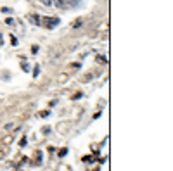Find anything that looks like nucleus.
Here are the masks:
<instances>
[{
	"instance_id": "1",
	"label": "nucleus",
	"mask_w": 173,
	"mask_h": 171,
	"mask_svg": "<svg viewBox=\"0 0 173 171\" xmlns=\"http://www.w3.org/2000/svg\"><path fill=\"white\" fill-rule=\"evenodd\" d=\"M52 5H55L57 9H64V0H52Z\"/></svg>"
},
{
	"instance_id": "2",
	"label": "nucleus",
	"mask_w": 173,
	"mask_h": 171,
	"mask_svg": "<svg viewBox=\"0 0 173 171\" xmlns=\"http://www.w3.org/2000/svg\"><path fill=\"white\" fill-rule=\"evenodd\" d=\"M40 2H42L45 7H50V5H52V0H40Z\"/></svg>"
},
{
	"instance_id": "3",
	"label": "nucleus",
	"mask_w": 173,
	"mask_h": 171,
	"mask_svg": "<svg viewBox=\"0 0 173 171\" xmlns=\"http://www.w3.org/2000/svg\"><path fill=\"white\" fill-rule=\"evenodd\" d=\"M68 78H69L68 75H66V76H64V75H62V76H59V83H64V81H68Z\"/></svg>"
},
{
	"instance_id": "4",
	"label": "nucleus",
	"mask_w": 173,
	"mask_h": 171,
	"mask_svg": "<svg viewBox=\"0 0 173 171\" xmlns=\"http://www.w3.org/2000/svg\"><path fill=\"white\" fill-rule=\"evenodd\" d=\"M9 142H12V135H9V137L4 138V144H9Z\"/></svg>"
},
{
	"instance_id": "5",
	"label": "nucleus",
	"mask_w": 173,
	"mask_h": 171,
	"mask_svg": "<svg viewBox=\"0 0 173 171\" xmlns=\"http://www.w3.org/2000/svg\"><path fill=\"white\" fill-rule=\"evenodd\" d=\"M4 154H5V147H4V145H0V159H2Z\"/></svg>"
}]
</instances>
